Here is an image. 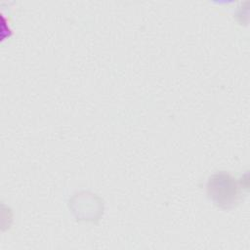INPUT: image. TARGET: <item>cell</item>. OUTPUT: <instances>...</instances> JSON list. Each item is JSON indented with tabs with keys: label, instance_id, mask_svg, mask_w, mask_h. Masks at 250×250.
<instances>
[{
	"label": "cell",
	"instance_id": "obj_1",
	"mask_svg": "<svg viewBox=\"0 0 250 250\" xmlns=\"http://www.w3.org/2000/svg\"><path fill=\"white\" fill-rule=\"evenodd\" d=\"M207 192L210 198L219 206L231 207L238 198V186L229 174L220 172L210 177L207 184Z\"/></svg>",
	"mask_w": 250,
	"mask_h": 250
}]
</instances>
